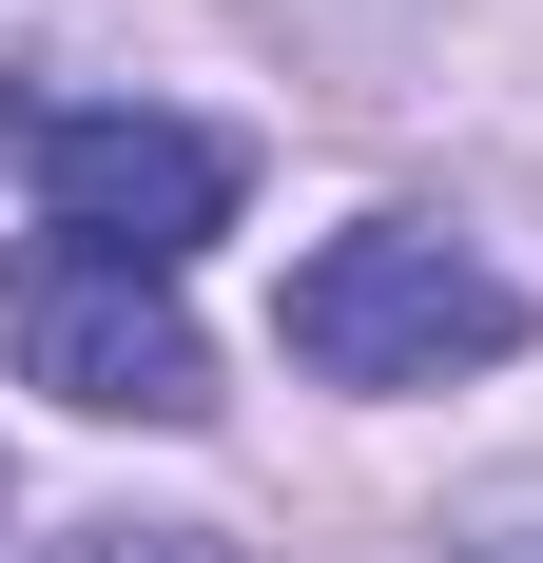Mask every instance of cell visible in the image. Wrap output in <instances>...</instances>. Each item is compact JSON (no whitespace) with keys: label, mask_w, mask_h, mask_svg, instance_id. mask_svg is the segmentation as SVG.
Listing matches in <instances>:
<instances>
[{"label":"cell","mask_w":543,"mask_h":563,"mask_svg":"<svg viewBox=\"0 0 543 563\" xmlns=\"http://www.w3.org/2000/svg\"><path fill=\"white\" fill-rule=\"evenodd\" d=\"M272 350H291L311 389H446V369H505V350H524V291H505L466 233L369 214V233H330L311 273L272 291Z\"/></svg>","instance_id":"1"},{"label":"cell","mask_w":543,"mask_h":563,"mask_svg":"<svg viewBox=\"0 0 543 563\" xmlns=\"http://www.w3.org/2000/svg\"><path fill=\"white\" fill-rule=\"evenodd\" d=\"M20 175H40V233L98 253V273H175L195 233H233L253 156L214 117H156V98H78V117H20Z\"/></svg>","instance_id":"2"},{"label":"cell","mask_w":543,"mask_h":563,"mask_svg":"<svg viewBox=\"0 0 543 563\" xmlns=\"http://www.w3.org/2000/svg\"><path fill=\"white\" fill-rule=\"evenodd\" d=\"M0 350H20V389L98 408V428H195V408H214V350H195L175 273H98V253H20V273H0Z\"/></svg>","instance_id":"3"},{"label":"cell","mask_w":543,"mask_h":563,"mask_svg":"<svg viewBox=\"0 0 543 563\" xmlns=\"http://www.w3.org/2000/svg\"><path fill=\"white\" fill-rule=\"evenodd\" d=\"M40 563H233V544H214V525H136V506H117V525H58Z\"/></svg>","instance_id":"4"},{"label":"cell","mask_w":543,"mask_h":563,"mask_svg":"<svg viewBox=\"0 0 543 563\" xmlns=\"http://www.w3.org/2000/svg\"><path fill=\"white\" fill-rule=\"evenodd\" d=\"M446 563H543V486H505V506L446 525Z\"/></svg>","instance_id":"5"}]
</instances>
